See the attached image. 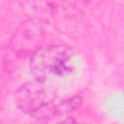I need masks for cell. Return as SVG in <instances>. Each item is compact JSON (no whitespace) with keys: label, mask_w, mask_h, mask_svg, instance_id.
<instances>
[{"label":"cell","mask_w":124,"mask_h":124,"mask_svg":"<svg viewBox=\"0 0 124 124\" xmlns=\"http://www.w3.org/2000/svg\"><path fill=\"white\" fill-rule=\"evenodd\" d=\"M58 124H76V122H75V120L73 118H66L63 121L59 122Z\"/></svg>","instance_id":"obj_3"},{"label":"cell","mask_w":124,"mask_h":124,"mask_svg":"<svg viewBox=\"0 0 124 124\" xmlns=\"http://www.w3.org/2000/svg\"><path fill=\"white\" fill-rule=\"evenodd\" d=\"M30 71L36 79L45 83L66 79L75 71L74 53L65 46H45L32 54Z\"/></svg>","instance_id":"obj_1"},{"label":"cell","mask_w":124,"mask_h":124,"mask_svg":"<svg viewBox=\"0 0 124 124\" xmlns=\"http://www.w3.org/2000/svg\"><path fill=\"white\" fill-rule=\"evenodd\" d=\"M53 93L47 84L35 79L21 85L15 94V100L20 110L31 114L49 105L53 101Z\"/></svg>","instance_id":"obj_2"}]
</instances>
